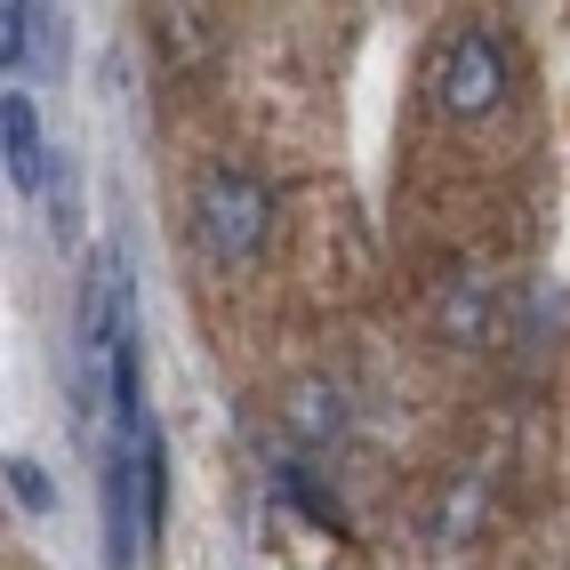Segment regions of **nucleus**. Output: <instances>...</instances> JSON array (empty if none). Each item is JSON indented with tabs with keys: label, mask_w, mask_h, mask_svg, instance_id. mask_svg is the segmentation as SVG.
Here are the masks:
<instances>
[{
	"label": "nucleus",
	"mask_w": 570,
	"mask_h": 570,
	"mask_svg": "<svg viewBox=\"0 0 570 570\" xmlns=\"http://www.w3.org/2000/svg\"><path fill=\"white\" fill-rule=\"evenodd\" d=\"M0 145H9V177H17V194H41V185H49V145H41V112H32L24 89L0 97Z\"/></svg>",
	"instance_id": "7ed1b4c3"
},
{
	"label": "nucleus",
	"mask_w": 570,
	"mask_h": 570,
	"mask_svg": "<svg viewBox=\"0 0 570 570\" xmlns=\"http://www.w3.org/2000/svg\"><path fill=\"white\" fill-rule=\"evenodd\" d=\"M49 32H57V17H49V9H17V0L0 9V65H9V89H17V72L32 65V49H41Z\"/></svg>",
	"instance_id": "423d86ee"
},
{
	"label": "nucleus",
	"mask_w": 570,
	"mask_h": 570,
	"mask_svg": "<svg viewBox=\"0 0 570 570\" xmlns=\"http://www.w3.org/2000/svg\"><path fill=\"white\" fill-rule=\"evenodd\" d=\"M9 490H17V499H24L32 514H49V507H57V490H49V474L32 466V459H9Z\"/></svg>",
	"instance_id": "6e6552de"
},
{
	"label": "nucleus",
	"mask_w": 570,
	"mask_h": 570,
	"mask_svg": "<svg viewBox=\"0 0 570 570\" xmlns=\"http://www.w3.org/2000/svg\"><path fill=\"white\" fill-rule=\"evenodd\" d=\"M474 507H482V474H474V482L459 474V482H450V507H442V522H434V539H442V547H450V539H466V530H474Z\"/></svg>",
	"instance_id": "0eeeda50"
},
{
	"label": "nucleus",
	"mask_w": 570,
	"mask_h": 570,
	"mask_svg": "<svg viewBox=\"0 0 570 570\" xmlns=\"http://www.w3.org/2000/svg\"><path fill=\"white\" fill-rule=\"evenodd\" d=\"M434 322H442V337H459V346H482V337H490V274H474V265L450 274Z\"/></svg>",
	"instance_id": "20e7f679"
},
{
	"label": "nucleus",
	"mask_w": 570,
	"mask_h": 570,
	"mask_svg": "<svg viewBox=\"0 0 570 570\" xmlns=\"http://www.w3.org/2000/svg\"><path fill=\"white\" fill-rule=\"evenodd\" d=\"M282 490H289V499H297V507H306V514H314L322 530H346V514H337V507L322 499V490H314L306 474H297V466H282Z\"/></svg>",
	"instance_id": "1a4fd4ad"
},
{
	"label": "nucleus",
	"mask_w": 570,
	"mask_h": 570,
	"mask_svg": "<svg viewBox=\"0 0 570 570\" xmlns=\"http://www.w3.org/2000/svg\"><path fill=\"white\" fill-rule=\"evenodd\" d=\"M194 234L217 265H257L265 234H274V194L249 169H209L194 185Z\"/></svg>",
	"instance_id": "f257e3e1"
},
{
	"label": "nucleus",
	"mask_w": 570,
	"mask_h": 570,
	"mask_svg": "<svg viewBox=\"0 0 570 570\" xmlns=\"http://www.w3.org/2000/svg\"><path fill=\"white\" fill-rule=\"evenodd\" d=\"M289 434L297 442H337L346 434V394L330 386V377H306V386H289Z\"/></svg>",
	"instance_id": "39448f33"
},
{
	"label": "nucleus",
	"mask_w": 570,
	"mask_h": 570,
	"mask_svg": "<svg viewBox=\"0 0 570 570\" xmlns=\"http://www.w3.org/2000/svg\"><path fill=\"white\" fill-rule=\"evenodd\" d=\"M507 49H499V32L490 24H466V32H450L442 57H434V105L450 112V121H482V112H499L507 97Z\"/></svg>",
	"instance_id": "f03ea898"
}]
</instances>
